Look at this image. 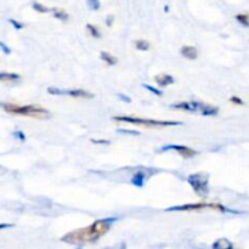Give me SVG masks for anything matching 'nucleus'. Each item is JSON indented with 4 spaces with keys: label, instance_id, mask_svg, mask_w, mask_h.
<instances>
[{
    "label": "nucleus",
    "instance_id": "nucleus-28",
    "mask_svg": "<svg viewBox=\"0 0 249 249\" xmlns=\"http://www.w3.org/2000/svg\"><path fill=\"white\" fill-rule=\"evenodd\" d=\"M91 142L96 143V145H108L109 141L108 140H94V139H91Z\"/></svg>",
    "mask_w": 249,
    "mask_h": 249
},
{
    "label": "nucleus",
    "instance_id": "nucleus-11",
    "mask_svg": "<svg viewBox=\"0 0 249 249\" xmlns=\"http://www.w3.org/2000/svg\"><path fill=\"white\" fill-rule=\"evenodd\" d=\"M198 112H201L202 116H216L219 113V108L215 106H212V105H207L202 102Z\"/></svg>",
    "mask_w": 249,
    "mask_h": 249
},
{
    "label": "nucleus",
    "instance_id": "nucleus-7",
    "mask_svg": "<svg viewBox=\"0 0 249 249\" xmlns=\"http://www.w3.org/2000/svg\"><path fill=\"white\" fill-rule=\"evenodd\" d=\"M202 102H178V104L172 105V108L181 109V111L187 112H197L199 111Z\"/></svg>",
    "mask_w": 249,
    "mask_h": 249
},
{
    "label": "nucleus",
    "instance_id": "nucleus-5",
    "mask_svg": "<svg viewBox=\"0 0 249 249\" xmlns=\"http://www.w3.org/2000/svg\"><path fill=\"white\" fill-rule=\"evenodd\" d=\"M219 206H220V204L199 202V203H187V204H182V206L170 207V208L165 209V212H195V211H202V209L204 208L219 209Z\"/></svg>",
    "mask_w": 249,
    "mask_h": 249
},
{
    "label": "nucleus",
    "instance_id": "nucleus-15",
    "mask_svg": "<svg viewBox=\"0 0 249 249\" xmlns=\"http://www.w3.org/2000/svg\"><path fill=\"white\" fill-rule=\"evenodd\" d=\"M19 79V74L17 73L0 72V82H15Z\"/></svg>",
    "mask_w": 249,
    "mask_h": 249
},
{
    "label": "nucleus",
    "instance_id": "nucleus-6",
    "mask_svg": "<svg viewBox=\"0 0 249 249\" xmlns=\"http://www.w3.org/2000/svg\"><path fill=\"white\" fill-rule=\"evenodd\" d=\"M169 150L177 151V152L179 153L182 158H192L197 155L196 151L192 150V148H190V147H187V146L167 145V146H164V147L160 148V151H162V152H165V151H169Z\"/></svg>",
    "mask_w": 249,
    "mask_h": 249
},
{
    "label": "nucleus",
    "instance_id": "nucleus-22",
    "mask_svg": "<svg viewBox=\"0 0 249 249\" xmlns=\"http://www.w3.org/2000/svg\"><path fill=\"white\" fill-rule=\"evenodd\" d=\"M142 87L145 88V89H147L148 91H151V92H153L155 95H157V96H162L163 95V91H160V90L157 89V88L151 87V85H148V84H142Z\"/></svg>",
    "mask_w": 249,
    "mask_h": 249
},
{
    "label": "nucleus",
    "instance_id": "nucleus-3",
    "mask_svg": "<svg viewBox=\"0 0 249 249\" xmlns=\"http://www.w3.org/2000/svg\"><path fill=\"white\" fill-rule=\"evenodd\" d=\"M113 121L124 122V123L135 124V125H145V126H175L181 125V122L173 121H155V119H145L138 118V117L131 116H116L113 117Z\"/></svg>",
    "mask_w": 249,
    "mask_h": 249
},
{
    "label": "nucleus",
    "instance_id": "nucleus-8",
    "mask_svg": "<svg viewBox=\"0 0 249 249\" xmlns=\"http://www.w3.org/2000/svg\"><path fill=\"white\" fill-rule=\"evenodd\" d=\"M61 95H68L72 97H82V99H92L94 94L82 89H72V90H63L61 89Z\"/></svg>",
    "mask_w": 249,
    "mask_h": 249
},
{
    "label": "nucleus",
    "instance_id": "nucleus-30",
    "mask_svg": "<svg viewBox=\"0 0 249 249\" xmlns=\"http://www.w3.org/2000/svg\"><path fill=\"white\" fill-rule=\"evenodd\" d=\"M113 21H114V16H112V15H109L108 17H107V19H106V24L108 27H111L112 26V23H113Z\"/></svg>",
    "mask_w": 249,
    "mask_h": 249
},
{
    "label": "nucleus",
    "instance_id": "nucleus-16",
    "mask_svg": "<svg viewBox=\"0 0 249 249\" xmlns=\"http://www.w3.org/2000/svg\"><path fill=\"white\" fill-rule=\"evenodd\" d=\"M135 48H136V50H139V51H147V50H150L151 45L147 40L140 39V40L135 41Z\"/></svg>",
    "mask_w": 249,
    "mask_h": 249
},
{
    "label": "nucleus",
    "instance_id": "nucleus-18",
    "mask_svg": "<svg viewBox=\"0 0 249 249\" xmlns=\"http://www.w3.org/2000/svg\"><path fill=\"white\" fill-rule=\"evenodd\" d=\"M32 7H33L34 11L40 12V14H48V12L51 11V9L44 6V5L40 4V2H33V4H32Z\"/></svg>",
    "mask_w": 249,
    "mask_h": 249
},
{
    "label": "nucleus",
    "instance_id": "nucleus-17",
    "mask_svg": "<svg viewBox=\"0 0 249 249\" xmlns=\"http://www.w3.org/2000/svg\"><path fill=\"white\" fill-rule=\"evenodd\" d=\"M53 11V17L57 19H60V21L62 22H66L68 19V15L67 12H65L63 10H57V9H51Z\"/></svg>",
    "mask_w": 249,
    "mask_h": 249
},
{
    "label": "nucleus",
    "instance_id": "nucleus-10",
    "mask_svg": "<svg viewBox=\"0 0 249 249\" xmlns=\"http://www.w3.org/2000/svg\"><path fill=\"white\" fill-rule=\"evenodd\" d=\"M180 53L184 56L187 60H196L197 58V49L195 46L190 45H184L181 49H180Z\"/></svg>",
    "mask_w": 249,
    "mask_h": 249
},
{
    "label": "nucleus",
    "instance_id": "nucleus-24",
    "mask_svg": "<svg viewBox=\"0 0 249 249\" xmlns=\"http://www.w3.org/2000/svg\"><path fill=\"white\" fill-rule=\"evenodd\" d=\"M14 136H15V138L17 139V140L22 141V142H23V141H26V135H24L23 131H19V130L15 131V133H14Z\"/></svg>",
    "mask_w": 249,
    "mask_h": 249
},
{
    "label": "nucleus",
    "instance_id": "nucleus-4",
    "mask_svg": "<svg viewBox=\"0 0 249 249\" xmlns=\"http://www.w3.org/2000/svg\"><path fill=\"white\" fill-rule=\"evenodd\" d=\"M187 182L194 189L195 194L201 198H204L209 194V174L195 173V174L189 175Z\"/></svg>",
    "mask_w": 249,
    "mask_h": 249
},
{
    "label": "nucleus",
    "instance_id": "nucleus-2",
    "mask_svg": "<svg viewBox=\"0 0 249 249\" xmlns=\"http://www.w3.org/2000/svg\"><path fill=\"white\" fill-rule=\"evenodd\" d=\"M0 107L5 112L11 114H18V116L33 117V118H49L50 112L48 109L43 108L36 105H26V106H18L15 104H9V102H0Z\"/></svg>",
    "mask_w": 249,
    "mask_h": 249
},
{
    "label": "nucleus",
    "instance_id": "nucleus-13",
    "mask_svg": "<svg viewBox=\"0 0 249 249\" xmlns=\"http://www.w3.org/2000/svg\"><path fill=\"white\" fill-rule=\"evenodd\" d=\"M100 58H101L102 61H105L108 66H114L118 63L117 57H114V56L111 55L109 53H106V51H101V53H100Z\"/></svg>",
    "mask_w": 249,
    "mask_h": 249
},
{
    "label": "nucleus",
    "instance_id": "nucleus-9",
    "mask_svg": "<svg viewBox=\"0 0 249 249\" xmlns=\"http://www.w3.org/2000/svg\"><path fill=\"white\" fill-rule=\"evenodd\" d=\"M155 79H156V83H157L160 87H163V88L168 87V85H170V84H174V83H175L174 77H173V75H170V74H167V73H163V74L156 75Z\"/></svg>",
    "mask_w": 249,
    "mask_h": 249
},
{
    "label": "nucleus",
    "instance_id": "nucleus-31",
    "mask_svg": "<svg viewBox=\"0 0 249 249\" xmlns=\"http://www.w3.org/2000/svg\"><path fill=\"white\" fill-rule=\"evenodd\" d=\"M14 224H0V230H5V229L14 228Z\"/></svg>",
    "mask_w": 249,
    "mask_h": 249
},
{
    "label": "nucleus",
    "instance_id": "nucleus-29",
    "mask_svg": "<svg viewBox=\"0 0 249 249\" xmlns=\"http://www.w3.org/2000/svg\"><path fill=\"white\" fill-rule=\"evenodd\" d=\"M118 133H125V134H131V135H140V133H138V131H134V130H125V129H119Z\"/></svg>",
    "mask_w": 249,
    "mask_h": 249
},
{
    "label": "nucleus",
    "instance_id": "nucleus-20",
    "mask_svg": "<svg viewBox=\"0 0 249 249\" xmlns=\"http://www.w3.org/2000/svg\"><path fill=\"white\" fill-rule=\"evenodd\" d=\"M87 29H88V31H89V33L91 34V36H94V38H101V33H100L99 29H97L96 27L94 26V24L88 23L87 24Z\"/></svg>",
    "mask_w": 249,
    "mask_h": 249
},
{
    "label": "nucleus",
    "instance_id": "nucleus-12",
    "mask_svg": "<svg viewBox=\"0 0 249 249\" xmlns=\"http://www.w3.org/2000/svg\"><path fill=\"white\" fill-rule=\"evenodd\" d=\"M145 181H146V175H145V172H142V170H138V172L134 174L133 179H131V184L136 187H140V189L145 186Z\"/></svg>",
    "mask_w": 249,
    "mask_h": 249
},
{
    "label": "nucleus",
    "instance_id": "nucleus-23",
    "mask_svg": "<svg viewBox=\"0 0 249 249\" xmlns=\"http://www.w3.org/2000/svg\"><path fill=\"white\" fill-rule=\"evenodd\" d=\"M9 22H10V23L12 24V26H14V28H15V29H22V28H24V24H23V23H21V22H17L16 19L10 18V19H9Z\"/></svg>",
    "mask_w": 249,
    "mask_h": 249
},
{
    "label": "nucleus",
    "instance_id": "nucleus-19",
    "mask_svg": "<svg viewBox=\"0 0 249 249\" xmlns=\"http://www.w3.org/2000/svg\"><path fill=\"white\" fill-rule=\"evenodd\" d=\"M235 17H236V19H237V22H240L243 27H249V16L248 15L238 14V15H236Z\"/></svg>",
    "mask_w": 249,
    "mask_h": 249
},
{
    "label": "nucleus",
    "instance_id": "nucleus-14",
    "mask_svg": "<svg viewBox=\"0 0 249 249\" xmlns=\"http://www.w3.org/2000/svg\"><path fill=\"white\" fill-rule=\"evenodd\" d=\"M212 247L214 249H231L233 247V245L230 242V241L226 240V238H220V240L215 241Z\"/></svg>",
    "mask_w": 249,
    "mask_h": 249
},
{
    "label": "nucleus",
    "instance_id": "nucleus-26",
    "mask_svg": "<svg viewBox=\"0 0 249 249\" xmlns=\"http://www.w3.org/2000/svg\"><path fill=\"white\" fill-rule=\"evenodd\" d=\"M230 101L232 102V104L235 105H240V106H242V105H245V102H243L242 99H240L238 96H232L230 97Z\"/></svg>",
    "mask_w": 249,
    "mask_h": 249
},
{
    "label": "nucleus",
    "instance_id": "nucleus-21",
    "mask_svg": "<svg viewBox=\"0 0 249 249\" xmlns=\"http://www.w3.org/2000/svg\"><path fill=\"white\" fill-rule=\"evenodd\" d=\"M87 5L92 11H97L101 6V2H100V0H87Z\"/></svg>",
    "mask_w": 249,
    "mask_h": 249
},
{
    "label": "nucleus",
    "instance_id": "nucleus-1",
    "mask_svg": "<svg viewBox=\"0 0 249 249\" xmlns=\"http://www.w3.org/2000/svg\"><path fill=\"white\" fill-rule=\"evenodd\" d=\"M116 220V218L99 219V220H96L91 225L87 226V228L78 229V230L66 233L61 238V241L68 243V245L74 246H83L88 245V243L96 242L100 237H102V236H105L108 232L112 224Z\"/></svg>",
    "mask_w": 249,
    "mask_h": 249
},
{
    "label": "nucleus",
    "instance_id": "nucleus-25",
    "mask_svg": "<svg viewBox=\"0 0 249 249\" xmlns=\"http://www.w3.org/2000/svg\"><path fill=\"white\" fill-rule=\"evenodd\" d=\"M0 50H1L5 55H10V53H11V49H10L6 44L2 43V41H0Z\"/></svg>",
    "mask_w": 249,
    "mask_h": 249
},
{
    "label": "nucleus",
    "instance_id": "nucleus-27",
    "mask_svg": "<svg viewBox=\"0 0 249 249\" xmlns=\"http://www.w3.org/2000/svg\"><path fill=\"white\" fill-rule=\"evenodd\" d=\"M118 99L121 100V101L125 102V104H131V99L129 96H126V95H123V94H118Z\"/></svg>",
    "mask_w": 249,
    "mask_h": 249
}]
</instances>
